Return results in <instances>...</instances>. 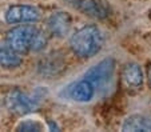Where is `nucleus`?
Segmentation results:
<instances>
[{
	"label": "nucleus",
	"instance_id": "obj_14",
	"mask_svg": "<svg viewBox=\"0 0 151 132\" xmlns=\"http://www.w3.org/2000/svg\"><path fill=\"white\" fill-rule=\"evenodd\" d=\"M150 17H151V12H150Z\"/></svg>",
	"mask_w": 151,
	"mask_h": 132
},
{
	"label": "nucleus",
	"instance_id": "obj_3",
	"mask_svg": "<svg viewBox=\"0 0 151 132\" xmlns=\"http://www.w3.org/2000/svg\"><path fill=\"white\" fill-rule=\"evenodd\" d=\"M46 91L37 88L35 92H24L19 88L9 91L6 96V107L8 111L16 115H27L36 111L44 99Z\"/></svg>",
	"mask_w": 151,
	"mask_h": 132
},
{
	"label": "nucleus",
	"instance_id": "obj_2",
	"mask_svg": "<svg viewBox=\"0 0 151 132\" xmlns=\"http://www.w3.org/2000/svg\"><path fill=\"white\" fill-rule=\"evenodd\" d=\"M104 36L96 26H84L70 37V48L76 56L82 59L92 58L102 49Z\"/></svg>",
	"mask_w": 151,
	"mask_h": 132
},
{
	"label": "nucleus",
	"instance_id": "obj_13",
	"mask_svg": "<svg viewBox=\"0 0 151 132\" xmlns=\"http://www.w3.org/2000/svg\"><path fill=\"white\" fill-rule=\"evenodd\" d=\"M148 81H150V86H151V67L148 69Z\"/></svg>",
	"mask_w": 151,
	"mask_h": 132
},
{
	"label": "nucleus",
	"instance_id": "obj_8",
	"mask_svg": "<svg viewBox=\"0 0 151 132\" xmlns=\"http://www.w3.org/2000/svg\"><path fill=\"white\" fill-rule=\"evenodd\" d=\"M72 26V19L67 12L58 11L54 12L47 19V29L51 35L56 37H64L68 35Z\"/></svg>",
	"mask_w": 151,
	"mask_h": 132
},
{
	"label": "nucleus",
	"instance_id": "obj_10",
	"mask_svg": "<svg viewBox=\"0 0 151 132\" xmlns=\"http://www.w3.org/2000/svg\"><path fill=\"white\" fill-rule=\"evenodd\" d=\"M22 58L20 54L12 49L8 44H1L0 43V67L7 69L17 68L22 64Z\"/></svg>",
	"mask_w": 151,
	"mask_h": 132
},
{
	"label": "nucleus",
	"instance_id": "obj_7",
	"mask_svg": "<svg viewBox=\"0 0 151 132\" xmlns=\"http://www.w3.org/2000/svg\"><path fill=\"white\" fill-rule=\"evenodd\" d=\"M66 95L71 100L78 101V103H87V101H91L96 95V88L92 86L91 81H88L83 76V79L74 81L67 87Z\"/></svg>",
	"mask_w": 151,
	"mask_h": 132
},
{
	"label": "nucleus",
	"instance_id": "obj_5",
	"mask_svg": "<svg viewBox=\"0 0 151 132\" xmlns=\"http://www.w3.org/2000/svg\"><path fill=\"white\" fill-rule=\"evenodd\" d=\"M42 16L39 8L27 4H16L11 6L4 14L6 21L9 24H24V23H36Z\"/></svg>",
	"mask_w": 151,
	"mask_h": 132
},
{
	"label": "nucleus",
	"instance_id": "obj_9",
	"mask_svg": "<svg viewBox=\"0 0 151 132\" xmlns=\"http://www.w3.org/2000/svg\"><path fill=\"white\" fill-rule=\"evenodd\" d=\"M122 80L127 88L137 89L143 84V71L138 63L130 61L122 69Z\"/></svg>",
	"mask_w": 151,
	"mask_h": 132
},
{
	"label": "nucleus",
	"instance_id": "obj_12",
	"mask_svg": "<svg viewBox=\"0 0 151 132\" xmlns=\"http://www.w3.org/2000/svg\"><path fill=\"white\" fill-rule=\"evenodd\" d=\"M17 131H42V126L34 120H24L17 126Z\"/></svg>",
	"mask_w": 151,
	"mask_h": 132
},
{
	"label": "nucleus",
	"instance_id": "obj_1",
	"mask_svg": "<svg viewBox=\"0 0 151 132\" xmlns=\"http://www.w3.org/2000/svg\"><path fill=\"white\" fill-rule=\"evenodd\" d=\"M7 44L19 54L39 52L46 48L47 36L35 26H17L7 32Z\"/></svg>",
	"mask_w": 151,
	"mask_h": 132
},
{
	"label": "nucleus",
	"instance_id": "obj_11",
	"mask_svg": "<svg viewBox=\"0 0 151 132\" xmlns=\"http://www.w3.org/2000/svg\"><path fill=\"white\" fill-rule=\"evenodd\" d=\"M123 131H151V118L146 115H131L124 120Z\"/></svg>",
	"mask_w": 151,
	"mask_h": 132
},
{
	"label": "nucleus",
	"instance_id": "obj_4",
	"mask_svg": "<svg viewBox=\"0 0 151 132\" xmlns=\"http://www.w3.org/2000/svg\"><path fill=\"white\" fill-rule=\"evenodd\" d=\"M115 72V60L112 58L103 59L98 64L88 69L84 73V78L91 81L92 86L96 88V92L104 91L110 87Z\"/></svg>",
	"mask_w": 151,
	"mask_h": 132
},
{
	"label": "nucleus",
	"instance_id": "obj_6",
	"mask_svg": "<svg viewBox=\"0 0 151 132\" xmlns=\"http://www.w3.org/2000/svg\"><path fill=\"white\" fill-rule=\"evenodd\" d=\"M66 1L82 14L94 19L103 20L110 16V8L103 0H66Z\"/></svg>",
	"mask_w": 151,
	"mask_h": 132
}]
</instances>
